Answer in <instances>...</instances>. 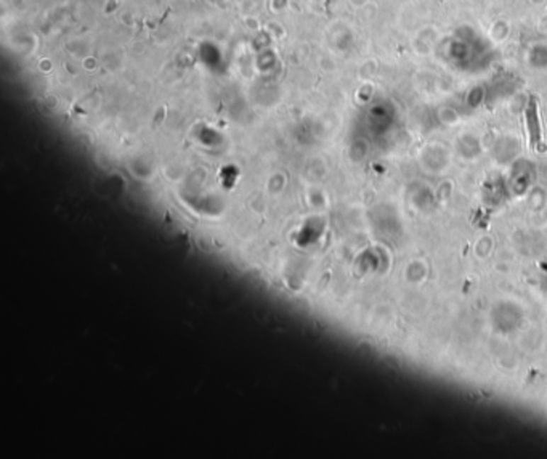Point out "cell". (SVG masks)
Returning a JSON list of instances; mask_svg holds the SVG:
<instances>
[{
  "instance_id": "cell-1",
  "label": "cell",
  "mask_w": 547,
  "mask_h": 459,
  "mask_svg": "<svg viewBox=\"0 0 547 459\" xmlns=\"http://www.w3.org/2000/svg\"><path fill=\"white\" fill-rule=\"evenodd\" d=\"M526 127H528V135H530V148L543 151V129H541V120L538 113V105L533 98L526 106Z\"/></svg>"
}]
</instances>
